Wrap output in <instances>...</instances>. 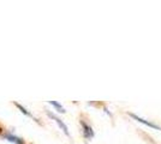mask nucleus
I'll return each mask as SVG.
<instances>
[{"label": "nucleus", "mask_w": 161, "mask_h": 144, "mask_svg": "<svg viewBox=\"0 0 161 144\" xmlns=\"http://www.w3.org/2000/svg\"><path fill=\"white\" fill-rule=\"evenodd\" d=\"M80 125H82V127H83V136H84V137L87 138V139H90V138L94 137V131H93V129H92L89 125H87L84 121H82Z\"/></svg>", "instance_id": "1"}, {"label": "nucleus", "mask_w": 161, "mask_h": 144, "mask_svg": "<svg viewBox=\"0 0 161 144\" xmlns=\"http://www.w3.org/2000/svg\"><path fill=\"white\" fill-rule=\"evenodd\" d=\"M47 114L51 118H52V119H54V121H55V123L59 125V127H60L61 130L65 132V135H67V136H69V131H67V126H66V125L63 123V121H61L59 118H57L55 115H54V114H52V113H47Z\"/></svg>", "instance_id": "2"}, {"label": "nucleus", "mask_w": 161, "mask_h": 144, "mask_svg": "<svg viewBox=\"0 0 161 144\" xmlns=\"http://www.w3.org/2000/svg\"><path fill=\"white\" fill-rule=\"evenodd\" d=\"M130 115L134 118V119H136L137 121H140V123L144 124V125H147V126H150V127H153V129H156V130H161L160 127H159L158 125H155V124L149 123V121H147V120H144V119H142V118H140V117H137V115H135V114H130Z\"/></svg>", "instance_id": "3"}, {"label": "nucleus", "mask_w": 161, "mask_h": 144, "mask_svg": "<svg viewBox=\"0 0 161 144\" xmlns=\"http://www.w3.org/2000/svg\"><path fill=\"white\" fill-rule=\"evenodd\" d=\"M4 138H6L8 142H12V143H14V144H24V142H23L22 138L16 137V136H14V135H5Z\"/></svg>", "instance_id": "4"}, {"label": "nucleus", "mask_w": 161, "mask_h": 144, "mask_svg": "<svg viewBox=\"0 0 161 144\" xmlns=\"http://www.w3.org/2000/svg\"><path fill=\"white\" fill-rule=\"evenodd\" d=\"M49 103H51L52 106H54V107H55L57 109H59V112H61V113H64V112H65V109H64V108L61 107V104H59V103H57L55 101H51Z\"/></svg>", "instance_id": "5"}, {"label": "nucleus", "mask_w": 161, "mask_h": 144, "mask_svg": "<svg viewBox=\"0 0 161 144\" xmlns=\"http://www.w3.org/2000/svg\"><path fill=\"white\" fill-rule=\"evenodd\" d=\"M16 106H17V107H18V108H19V109L22 110V112H23V113H24L25 115H29V117H31V114H30L29 112H27V109H25V108H23V107H22L20 104H18V103H16Z\"/></svg>", "instance_id": "6"}]
</instances>
